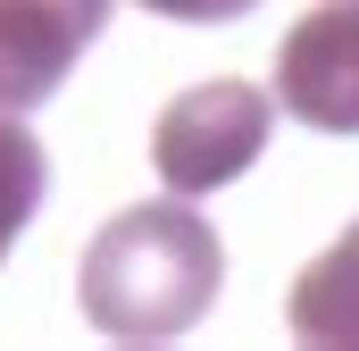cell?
<instances>
[{"mask_svg": "<svg viewBox=\"0 0 359 351\" xmlns=\"http://www.w3.org/2000/svg\"><path fill=\"white\" fill-rule=\"evenodd\" d=\"M226 284V251L209 234V218L168 192L142 209H117L100 234L84 243L76 267V301L109 343H176L201 326V310Z\"/></svg>", "mask_w": 359, "mask_h": 351, "instance_id": "6da1fadb", "label": "cell"}, {"mask_svg": "<svg viewBox=\"0 0 359 351\" xmlns=\"http://www.w3.org/2000/svg\"><path fill=\"white\" fill-rule=\"evenodd\" d=\"M276 84H243V76H217V84H192L159 109L151 126V168L168 192L201 201V192H226L234 176H251V159L268 151L276 134Z\"/></svg>", "mask_w": 359, "mask_h": 351, "instance_id": "7a4b0ae2", "label": "cell"}, {"mask_svg": "<svg viewBox=\"0 0 359 351\" xmlns=\"http://www.w3.org/2000/svg\"><path fill=\"white\" fill-rule=\"evenodd\" d=\"M276 100L309 134H359V0H326L284 25Z\"/></svg>", "mask_w": 359, "mask_h": 351, "instance_id": "3957f363", "label": "cell"}, {"mask_svg": "<svg viewBox=\"0 0 359 351\" xmlns=\"http://www.w3.org/2000/svg\"><path fill=\"white\" fill-rule=\"evenodd\" d=\"M117 0H0V109H42L109 34Z\"/></svg>", "mask_w": 359, "mask_h": 351, "instance_id": "277c9868", "label": "cell"}, {"mask_svg": "<svg viewBox=\"0 0 359 351\" xmlns=\"http://www.w3.org/2000/svg\"><path fill=\"white\" fill-rule=\"evenodd\" d=\"M284 326H292V343H309V351H359V218L343 226V243H326L318 260L292 276Z\"/></svg>", "mask_w": 359, "mask_h": 351, "instance_id": "5b68a950", "label": "cell"}, {"mask_svg": "<svg viewBox=\"0 0 359 351\" xmlns=\"http://www.w3.org/2000/svg\"><path fill=\"white\" fill-rule=\"evenodd\" d=\"M42 192H50V151L34 143V126H25L17 109H0V260H8V243L34 226Z\"/></svg>", "mask_w": 359, "mask_h": 351, "instance_id": "8992f818", "label": "cell"}, {"mask_svg": "<svg viewBox=\"0 0 359 351\" xmlns=\"http://www.w3.org/2000/svg\"><path fill=\"white\" fill-rule=\"evenodd\" d=\"M134 8H151V17H176V25H234V17H251L259 0H134Z\"/></svg>", "mask_w": 359, "mask_h": 351, "instance_id": "52a82bcc", "label": "cell"}]
</instances>
